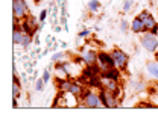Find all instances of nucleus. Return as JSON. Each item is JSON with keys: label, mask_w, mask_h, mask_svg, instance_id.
<instances>
[{"label": "nucleus", "mask_w": 158, "mask_h": 133, "mask_svg": "<svg viewBox=\"0 0 158 133\" xmlns=\"http://www.w3.org/2000/svg\"><path fill=\"white\" fill-rule=\"evenodd\" d=\"M78 108H87V109H102L103 101L100 98V94L91 89H85V92L81 97Z\"/></svg>", "instance_id": "f257e3e1"}, {"label": "nucleus", "mask_w": 158, "mask_h": 133, "mask_svg": "<svg viewBox=\"0 0 158 133\" xmlns=\"http://www.w3.org/2000/svg\"><path fill=\"white\" fill-rule=\"evenodd\" d=\"M140 45H141L148 53H155L158 50V35L152 33L151 30L141 33V35H140Z\"/></svg>", "instance_id": "f03ea898"}, {"label": "nucleus", "mask_w": 158, "mask_h": 133, "mask_svg": "<svg viewBox=\"0 0 158 133\" xmlns=\"http://www.w3.org/2000/svg\"><path fill=\"white\" fill-rule=\"evenodd\" d=\"M99 94H100V98L103 101V108H106V109H116L118 106H122V100L123 98H120L117 94H114V92H111V91H108L105 88H100Z\"/></svg>", "instance_id": "7ed1b4c3"}, {"label": "nucleus", "mask_w": 158, "mask_h": 133, "mask_svg": "<svg viewBox=\"0 0 158 133\" xmlns=\"http://www.w3.org/2000/svg\"><path fill=\"white\" fill-rule=\"evenodd\" d=\"M111 55H113V59H114L116 68H118L120 71H126L128 65H129V61H131V56L125 50H122L120 47H114L111 50Z\"/></svg>", "instance_id": "20e7f679"}, {"label": "nucleus", "mask_w": 158, "mask_h": 133, "mask_svg": "<svg viewBox=\"0 0 158 133\" xmlns=\"http://www.w3.org/2000/svg\"><path fill=\"white\" fill-rule=\"evenodd\" d=\"M29 5L26 0H12V17L15 20H24L27 15H29Z\"/></svg>", "instance_id": "39448f33"}, {"label": "nucleus", "mask_w": 158, "mask_h": 133, "mask_svg": "<svg viewBox=\"0 0 158 133\" xmlns=\"http://www.w3.org/2000/svg\"><path fill=\"white\" fill-rule=\"evenodd\" d=\"M98 67L100 68V71H103V70H110V68H114V67H116L111 52H105V50H100V52H99Z\"/></svg>", "instance_id": "423d86ee"}, {"label": "nucleus", "mask_w": 158, "mask_h": 133, "mask_svg": "<svg viewBox=\"0 0 158 133\" xmlns=\"http://www.w3.org/2000/svg\"><path fill=\"white\" fill-rule=\"evenodd\" d=\"M98 55H99V52H96L93 47H84L81 50V56L84 59V65L85 67L96 65L98 64Z\"/></svg>", "instance_id": "0eeeda50"}, {"label": "nucleus", "mask_w": 158, "mask_h": 133, "mask_svg": "<svg viewBox=\"0 0 158 133\" xmlns=\"http://www.w3.org/2000/svg\"><path fill=\"white\" fill-rule=\"evenodd\" d=\"M138 17L144 21V26H146V29L148 30H152L155 26H157V20H155V17H154V14L151 12V11H148V9H143L140 14H138Z\"/></svg>", "instance_id": "6e6552de"}, {"label": "nucleus", "mask_w": 158, "mask_h": 133, "mask_svg": "<svg viewBox=\"0 0 158 133\" xmlns=\"http://www.w3.org/2000/svg\"><path fill=\"white\" fill-rule=\"evenodd\" d=\"M122 73L118 68H110V70H103L100 71V79H106V80H116V82H120L122 80Z\"/></svg>", "instance_id": "1a4fd4ad"}, {"label": "nucleus", "mask_w": 158, "mask_h": 133, "mask_svg": "<svg viewBox=\"0 0 158 133\" xmlns=\"http://www.w3.org/2000/svg\"><path fill=\"white\" fill-rule=\"evenodd\" d=\"M131 32L135 33V35H141V33L148 32V29H146V26H144V21L140 18L138 15H135V17L132 18V21H131Z\"/></svg>", "instance_id": "9d476101"}, {"label": "nucleus", "mask_w": 158, "mask_h": 133, "mask_svg": "<svg viewBox=\"0 0 158 133\" xmlns=\"http://www.w3.org/2000/svg\"><path fill=\"white\" fill-rule=\"evenodd\" d=\"M144 70H146V74L151 77L152 80H157L158 82V61H148L146 65H144Z\"/></svg>", "instance_id": "9b49d317"}, {"label": "nucleus", "mask_w": 158, "mask_h": 133, "mask_svg": "<svg viewBox=\"0 0 158 133\" xmlns=\"http://www.w3.org/2000/svg\"><path fill=\"white\" fill-rule=\"evenodd\" d=\"M69 92H72L73 95H76V97H82V94L85 92V89H84V86H82V83L81 82H76V80H72V83H70V88H69Z\"/></svg>", "instance_id": "f8f14e48"}, {"label": "nucleus", "mask_w": 158, "mask_h": 133, "mask_svg": "<svg viewBox=\"0 0 158 133\" xmlns=\"http://www.w3.org/2000/svg\"><path fill=\"white\" fill-rule=\"evenodd\" d=\"M21 97V82L17 76H14V80H12V98L14 100H19Z\"/></svg>", "instance_id": "ddd939ff"}, {"label": "nucleus", "mask_w": 158, "mask_h": 133, "mask_svg": "<svg viewBox=\"0 0 158 133\" xmlns=\"http://www.w3.org/2000/svg\"><path fill=\"white\" fill-rule=\"evenodd\" d=\"M129 88L134 92H140V91H144L146 89V83L143 80H129Z\"/></svg>", "instance_id": "4468645a"}, {"label": "nucleus", "mask_w": 158, "mask_h": 133, "mask_svg": "<svg viewBox=\"0 0 158 133\" xmlns=\"http://www.w3.org/2000/svg\"><path fill=\"white\" fill-rule=\"evenodd\" d=\"M100 8H102V3H100V0H90L88 3H87V9L90 11V12H99L100 11Z\"/></svg>", "instance_id": "2eb2a0df"}, {"label": "nucleus", "mask_w": 158, "mask_h": 133, "mask_svg": "<svg viewBox=\"0 0 158 133\" xmlns=\"http://www.w3.org/2000/svg\"><path fill=\"white\" fill-rule=\"evenodd\" d=\"M118 30L123 33V35H128V32H131V23H128L126 18H122L118 23Z\"/></svg>", "instance_id": "dca6fc26"}, {"label": "nucleus", "mask_w": 158, "mask_h": 133, "mask_svg": "<svg viewBox=\"0 0 158 133\" xmlns=\"http://www.w3.org/2000/svg\"><path fill=\"white\" fill-rule=\"evenodd\" d=\"M134 5H135V0H123V5H122V12H123V14L131 12V11H132V8H134Z\"/></svg>", "instance_id": "f3484780"}, {"label": "nucleus", "mask_w": 158, "mask_h": 133, "mask_svg": "<svg viewBox=\"0 0 158 133\" xmlns=\"http://www.w3.org/2000/svg\"><path fill=\"white\" fill-rule=\"evenodd\" d=\"M67 56H69L67 52H55V53L52 55V57H50V61H52L53 64H56V62H59V61H64Z\"/></svg>", "instance_id": "a211bd4d"}, {"label": "nucleus", "mask_w": 158, "mask_h": 133, "mask_svg": "<svg viewBox=\"0 0 158 133\" xmlns=\"http://www.w3.org/2000/svg\"><path fill=\"white\" fill-rule=\"evenodd\" d=\"M44 85H46V82H44V79L43 77H40L35 80V86H34V89L37 91V92H41L43 89H44Z\"/></svg>", "instance_id": "6ab92c4d"}, {"label": "nucleus", "mask_w": 158, "mask_h": 133, "mask_svg": "<svg viewBox=\"0 0 158 133\" xmlns=\"http://www.w3.org/2000/svg\"><path fill=\"white\" fill-rule=\"evenodd\" d=\"M90 35H91V29H82L81 32H78L76 39H84V38H87V37H90Z\"/></svg>", "instance_id": "aec40b11"}, {"label": "nucleus", "mask_w": 158, "mask_h": 133, "mask_svg": "<svg viewBox=\"0 0 158 133\" xmlns=\"http://www.w3.org/2000/svg\"><path fill=\"white\" fill-rule=\"evenodd\" d=\"M50 71H52V70H49V68H46V70L43 71V76H41V77L44 79V82H46V83H49V82H50V79H52Z\"/></svg>", "instance_id": "412c9836"}, {"label": "nucleus", "mask_w": 158, "mask_h": 133, "mask_svg": "<svg viewBox=\"0 0 158 133\" xmlns=\"http://www.w3.org/2000/svg\"><path fill=\"white\" fill-rule=\"evenodd\" d=\"M47 14H49V9H41V12H40V15H38L40 23H44V21H46V18H47Z\"/></svg>", "instance_id": "4be33fe9"}, {"label": "nucleus", "mask_w": 158, "mask_h": 133, "mask_svg": "<svg viewBox=\"0 0 158 133\" xmlns=\"http://www.w3.org/2000/svg\"><path fill=\"white\" fill-rule=\"evenodd\" d=\"M67 18H69L67 15H61V17H59V24H61V26L67 24Z\"/></svg>", "instance_id": "5701e85b"}, {"label": "nucleus", "mask_w": 158, "mask_h": 133, "mask_svg": "<svg viewBox=\"0 0 158 133\" xmlns=\"http://www.w3.org/2000/svg\"><path fill=\"white\" fill-rule=\"evenodd\" d=\"M53 30H55V33H59V32L64 30V29L61 27V24H56V26H53Z\"/></svg>", "instance_id": "b1692460"}, {"label": "nucleus", "mask_w": 158, "mask_h": 133, "mask_svg": "<svg viewBox=\"0 0 158 133\" xmlns=\"http://www.w3.org/2000/svg\"><path fill=\"white\" fill-rule=\"evenodd\" d=\"M34 44H35V45H40V35H35V37H34Z\"/></svg>", "instance_id": "393cba45"}, {"label": "nucleus", "mask_w": 158, "mask_h": 133, "mask_svg": "<svg viewBox=\"0 0 158 133\" xmlns=\"http://www.w3.org/2000/svg\"><path fill=\"white\" fill-rule=\"evenodd\" d=\"M59 45H61L62 49H65V47H67V42H59Z\"/></svg>", "instance_id": "a878e982"}, {"label": "nucleus", "mask_w": 158, "mask_h": 133, "mask_svg": "<svg viewBox=\"0 0 158 133\" xmlns=\"http://www.w3.org/2000/svg\"><path fill=\"white\" fill-rule=\"evenodd\" d=\"M62 29H64L65 32H69V26H67V24H64V26H62Z\"/></svg>", "instance_id": "bb28decb"}, {"label": "nucleus", "mask_w": 158, "mask_h": 133, "mask_svg": "<svg viewBox=\"0 0 158 133\" xmlns=\"http://www.w3.org/2000/svg\"><path fill=\"white\" fill-rule=\"evenodd\" d=\"M154 55H155V59H157V61H158V50H157V52H155V53H154Z\"/></svg>", "instance_id": "cd10ccee"}, {"label": "nucleus", "mask_w": 158, "mask_h": 133, "mask_svg": "<svg viewBox=\"0 0 158 133\" xmlns=\"http://www.w3.org/2000/svg\"><path fill=\"white\" fill-rule=\"evenodd\" d=\"M55 2H58V3H59V2H61V0H55Z\"/></svg>", "instance_id": "c85d7f7f"}]
</instances>
